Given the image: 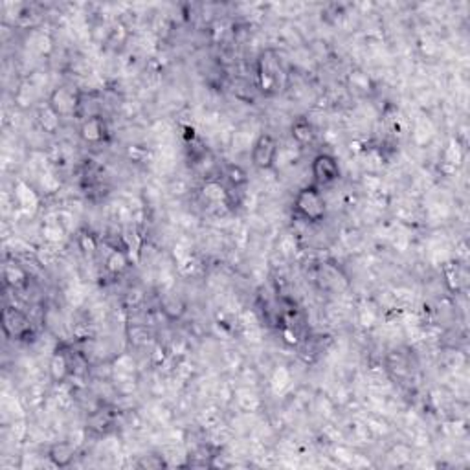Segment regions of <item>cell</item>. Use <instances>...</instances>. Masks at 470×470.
I'll return each mask as SVG.
<instances>
[{
    "label": "cell",
    "mask_w": 470,
    "mask_h": 470,
    "mask_svg": "<svg viewBox=\"0 0 470 470\" xmlns=\"http://www.w3.org/2000/svg\"><path fill=\"white\" fill-rule=\"evenodd\" d=\"M2 331L8 338L13 340H24L28 335H32L33 327L32 321L19 307L8 305L2 310Z\"/></svg>",
    "instance_id": "obj_5"
},
{
    "label": "cell",
    "mask_w": 470,
    "mask_h": 470,
    "mask_svg": "<svg viewBox=\"0 0 470 470\" xmlns=\"http://www.w3.org/2000/svg\"><path fill=\"white\" fill-rule=\"evenodd\" d=\"M50 461L54 463L55 467H66L72 463V460L75 458V446L72 443H55L52 444V449L48 452Z\"/></svg>",
    "instance_id": "obj_9"
},
{
    "label": "cell",
    "mask_w": 470,
    "mask_h": 470,
    "mask_svg": "<svg viewBox=\"0 0 470 470\" xmlns=\"http://www.w3.org/2000/svg\"><path fill=\"white\" fill-rule=\"evenodd\" d=\"M225 176H226V180L230 182L235 189L241 186H245L246 182H248V176H246L245 169H243L241 166H237V164H228L225 169Z\"/></svg>",
    "instance_id": "obj_13"
},
{
    "label": "cell",
    "mask_w": 470,
    "mask_h": 470,
    "mask_svg": "<svg viewBox=\"0 0 470 470\" xmlns=\"http://www.w3.org/2000/svg\"><path fill=\"white\" fill-rule=\"evenodd\" d=\"M50 379L54 380L55 384H63L70 377V355L66 351H55L50 358L48 364Z\"/></svg>",
    "instance_id": "obj_7"
},
{
    "label": "cell",
    "mask_w": 470,
    "mask_h": 470,
    "mask_svg": "<svg viewBox=\"0 0 470 470\" xmlns=\"http://www.w3.org/2000/svg\"><path fill=\"white\" fill-rule=\"evenodd\" d=\"M310 175H312L314 186H318L320 189L321 187L332 186L342 176L337 156L331 155V153H318L312 158V164H310Z\"/></svg>",
    "instance_id": "obj_2"
},
{
    "label": "cell",
    "mask_w": 470,
    "mask_h": 470,
    "mask_svg": "<svg viewBox=\"0 0 470 470\" xmlns=\"http://www.w3.org/2000/svg\"><path fill=\"white\" fill-rule=\"evenodd\" d=\"M81 102H83V94H81L79 88L64 85L57 86V88L50 94L48 105L54 109L59 116L66 118L79 113Z\"/></svg>",
    "instance_id": "obj_4"
},
{
    "label": "cell",
    "mask_w": 470,
    "mask_h": 470,
    "mask_svg": "<svg viewBox=\"0 0 470 470\" xmlns=\"http://www.w3.org/2000/svg\"><path fill=\"white\" fill-rule=\"evenodd\" d=\"M129 267V257L127 250H122V248H113L111 254L105 259V270L113 276H120L127 270Z\"/></svg>",
    "instance_id": "obj_10"
},
{
    "label": "cell",
    "mask_w": 470,
    "mask_h": 470,
    "mask_svg": "<svg viewBox=\"0 0 470 470\" xmlns=\"http://www.w3.org/2000/svg\"><path fill=\"white\" fill-rule=\"evenodd\" d=\"M290 134H292V140L299 145V147H305V145L312 144L316 138L314 127H312V123H310L307 118H298V120L292 123V127H290Z\"/></svg>",
    "instance_id": "obj_8"
},
{
    "label": "cell",
    "mask_w": 470,
    "mask_h": 470,
    "mask_svg": "<svg viewBox=\"0 0 470 470\" xmlns=\"http://www.w3.org/2000/svg\"><path fill=\"white\" fill-rule=\"evenodd\" d=\"M292 209L294 217L303 220L307 225H316V223L323 220L327 214V204L320 187L314 186V184L301 187L294 197Z\"/></svg>",
    "instance_id": "obj_1"
},
{
    "label": "cell",
    "mask_w": 470,
    "mask_h": 470,
    "mask_svg": "<svg viewBox=\"0 0 470 470\" xmlns=\"http://www.w3.org/2000/svg\"><path fill=\"white\" fill-rule=\"evenodd\" d=\"M28 279H30V276H28L26 268L21 267V265H6L4 267V281L6 285H10V287H13L15 290L19 289H24L28 285Z\"/></svg>",
    "instance_id": "obj_11"
},
{
    "label": "cell",
    "mask_w": 470,
    "mask_h": 470,
    "mask_svg": "<svg viewBox=\"0 0 470 470\" xmlns=\"http://www.w3.org/2000/svg\"><path fill=\"white\" fill-rule=\"evenodd\" d=\"M37 122L39 125L43 127V131H46V133H55L59 129V123H61V116H59L54 109L46 103L44 107L39 109Z\"/></svg>",
    "instance_id": "obj_12"
},
{
    "label": "cell",
    "mask_w": 470,
    "mask_h": 470,
    "mask_svg": "<svg viewBox=\"0 0 470 470\" xmlns=\"http://www.w3.org/2000/svg\"><path fill=\"white\" fill-rule=\"evenodd\" d=\"M278 156L279 144L274 134L261 133L252 144V164L261 171L272 169L274 164L278 162Z\"/></svg>",
    "instance_id": "obj_3"
},
{
    "label": "cell",
    "mask_w": 470,
    "mask_h": 470,
    "mask_svg": "<svg viewBox=\"0 0 470 470\" xmlns=\"http://www.w3.org/2000/svg\"><path fill=\"white\" fill-rule=\"evenodd\" d=\"M79 136L83 142L91 145H100L107 142L109 129L105 118L97 114V116H88L86 120H83L79 127Z\"/></svg>",
    "instance_id": "obj_6"
}]
</instances>
